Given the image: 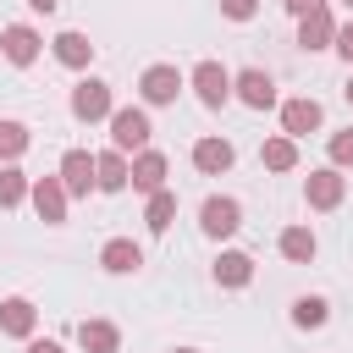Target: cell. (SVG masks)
Instances as JSON below:
<instances>
[{
	"label": "cell",
	"mask_w": 353,
	"mask_h": 353,
	"mask_svg": "<svg viewBox=\"0 0 353 353\" xmlns=\"http://www.w3.org/2000/svg\"><path fill=\"white\" fill-rule=\"evenodd\" d=\"M320 121H325V110H320V99H287L281 105V132L287 138H309V132H320Z\"/></svg>",
	"instance_id": "cell-11"
},
{
	"label": "cell",
	"mask_w": 353,
	"mask_h": 353,
	"mask_svg": "<svg viewBox=\"0 0 353 353\" xmlns=\"http://www.w3.org/2000/svg\"><path fill=\"white\" fill-rule=\"evenodd\" d=\"M28 353H66V347L50 342V336H28Z\"/></svg>",
	"instance_id": "cell-30"
},
{
	"label": "cell",
	"mask_w": 353,
	"mask_h": 353,
	"mask_svg": "<svg viewBox=\"0 0 353 353\" xmlns=\"http://www.w3.org/2000/svg\"><path fill=\"white\" fill-rule=\"evenodd\" d=\"M276 248H281V259H292V265H309L320 243H314V232H309V226H287V232L276 237Z\"/></svg>",
	"instance_id": "cell-22"
},
{
	"label": "cell",
	"mask_w": 353,
	"mask_h": 353,
	"mask_svg": "<svg viewBox=\"0 0 353 353\" xmlns=\"http://www.w3.org/2000/svg\"><path fill=\"white\" fill-rule=\"evenodd\" d=\"M232 94H237L248 110H270V105H276V83H270V72H259V66L237 72V77H232Z\"/></svg>",
	"instance_id": "cell-10"
},
{
	"label": "cell",
	"mask_w": 353,
	"mask_h": 353,
	"mask_svg": "<svg viewBox=\"0 0 353 353\" xmlns=\"http://www.w3.org/2000/svg\"><path fill=\"white\" fill-rule=\"evenodd\" d=\"M232 160H237V149H232L226 138H199V143H193V165H199L204 176H221V171H232Z\"/></svg>",
	"instance_id": "cell-16"
},
{
	"label": "cell",
	"mask_w": 353,
	"mask_h": 353,
	"mask_svg": "<svg viewBox=\"0 0 353 353\" xmlns=\"http://www.w3.org/2000/svg\"><path fill=\"white\" fill-rule=\"evenodd\" d=\"M199 226H204V237H232L243 226V204L226 199V193H215V199L199 204Z\"/></svg>",
	"instance_id": "cell-5"
},
{
	"label": "cell",
	"mask_w": 353,
	"mask_h": 353,
	"mask_svg": "<svg viewBox=\"0 0 353 353\" xmlns=\"http://www.w3.org/2000/svg\"><path fill=\"white\" fill-rule=\"evenodd\" d=\"M77 342H83V353H116L121 347V331L110 320H83L77 325Z\"/></svg>",
	"instance_id": "cell-20"
},
{
	"label": "cell",
	"mask_w": 353,
	"mask_h": 353,
	"mask_svg": "<svg viewBox=\"0 0 353 353\" xmlns=\"http://www.w3.org/2000/svg\"><path fill=\"white\" fill-rule=\"evenodd\" d=\"M171 221H176V193H171V188L149 193V204H143V226L160 237V232H171Z\"/></svg>",
	"instance_id": "cell-21"
},
{
	"label": "cell",
	"mask_w": 353,
	"mask_h": 353,
	"mask_svg": "<svg viewBox=\"0 0 353 353\" xmlns=\"http://www.w3.org/2000/svg\"><path fill=\"white\" fill-rule=\"evenodd\" d=\"M28 199H33L39 221H50V226H61V221H66V199H72V193H66L61 171H55V176H33V193H28Z\"/></svg>",
	"instance_id": "cell-7"
},
{
	"label": "cell",
	"mask_w": 353,
	"mask_h": 353,
	"mask_svg": "<svg viewBox=\"0 0 353 353\" xmlns=\"http://www.w3.org/2000/svg\"><path fill=\"white\" fill-rule=\"evenodd\" d=\"M110 110H116V99H110V83H99V77H83V83L72 88V116H77V121H110Z\"/></svg>",
	"instance_id": "cell-4"
},
{
	"label": "cell",
	"mask_w": 353,
	"mask_h": 353,
	"mask_svg": "<svg viewBox=\"0 0 353 353\" xmlns=\"http://www.w3.org/2000/svg\"><path fill=\"white\" fill-rule=\"evenodd\" d=\"M259 11V0H221V17H232V22H248Z\"/></svg>",
	"instance_id": "cell-28"
},
{
	"label": "cell",
	"mask_w": 353,
	"mask_h": 353,
	"mask_svg": "<svg viewBox=\"0 0 353 353\" xmlns=\"http://www.w3.org/2000/svg\"><path fill=\"white\" fill-rule=\"evenodd\" d=\"M39 44H44V39H39L28 22H11V28L0 33V55H6L11 66H33V61H39Z\"/></svg>",
	"instance_id": "cell-12"
},
{
	"label": "cell",
	"mask_w": 353,
	"mask_h": 353,
	"mask_svg": "<svg viewBox=\"0 0 353 353\" xmlns=\"http://www.w3.org/2000/svg\"><path fill=\"white\" fill-rule=\"evenodd\" d=\"M171 353H193V347H171Z\"/></svg>",
	"instance_id": "cell-34"
},
{
	"label": "cell",
	"mask_w": 353,
	"mask_h": 353,
	"mask_svg": "<svg viewBox=\"0 0 353 353\" xmlns=\"http://www.w3.org/2000/svg\"><path fill=\"white\" fill-rule=\"evenodd\" d=\"M259 160H265V171H292V165H298V138H287V132L265 138Z\"/></svg>",
	"instance_id": "cell-24"
},
{
	"label": "cell",
	"mask_w": 353,
	"mask_h": 353,
	"mask_svg": "<svg viewBox=\"0 0 353 353\" xmlns=\"http://www.w3.org/2000/svg\"><path fill=\"white\" fill-rule=\"evenodd\" d=\"M325 320H331V303H325V298H298V303H292V325L320 331Z\"/></svg>",
	"instance_id": "cell-26"
},
{
	"label": "cell",
	"mask_w": 353,
	"mask_h": 353,
	"mask_svg": "<svg viewBox=\"0 0 353 353\" xmlns=\"http://www.w3.org/2000/svg\"><path fill=\"white\" fill-rule=\"evenodd\" d=\"M165 171H171V165H165L160 149H138V154H132V193H143V199L160 193V188H165Z\"/></svg>",
	"instance_id": "cell-13"
},
{
	"label": "cell",
	"mask_w": 353,
	"mask_h": 353,
	"mask_svg": "<svg viewBox=\"0 0 353 353\" xmlns=\"http://www.w3.org/2000/svg\"><path fill=\"white\" fill-rule=\"evenodd\" d=\"M342 6H353V0H342Z\"/></svg>",
	"instance_id": "cell-35"
},
{
	"label": "cell",
	"mask_w": 353,
	"mask_h": 353,
	"mask_svg": "<svg viewBox=\"0 0 353 353\" xmlns=\"http://www.w3.org/2000/svg\"><path fill=\"white\" fill-rule=\"evenodd\" d=\"M55 61H61V66H72V72H83V66L94 61V44H88V33H77V28L55 33Z\"/></svg>",
	"instance_id": "cell-18"
},
{
	"label": "cell",
	"mask_w": 353,
	"mask_h": 353,
	"mask_svg": "<svg viewBox=\"0 0 353 353\" xmlns=\"http://www.w3.org/2000/svg\"><path fill=\"white\" fill-rule=\"evenodd\" d=\"M28 143H33V132L22 127V121H0V160L11 165V160H22L28 154Z\"/></svg>",
	"instance_id": "cell-25"
},
{
	"label": "cell",
	"mask_w": 353,
	"mask_h": 353,
	"mask_svg": "<svg viewBox=\"0 0 353 353\" xmlns=\"http://www.w3.org/2000/svg\"><path fill=\"white\" fill-rule=\"evenodd\" d=\"M99 265H105L110 276H132V270L143 265V248H138L132 237H110V243L99 248Z\"/></svg>",
	"instance_id": "cell-17"
},
{
	"label": "cell",
	"mask_w": 353,
	"mask_h": 353,
	"mask_svg": "<svg viewBox=\"0 0 353 353\" xmlns=\"http://www.w3.org/2000/svg\"><path fill=\"white\" fill-rule=\"evenodd\" d=\"M298 44H303V50H331V44H336V17H331L325 0L298 17Z\"/></svg>",
	"instance_id": "cell-8"
},
{
	"label": "cell",
	"mask_w": 353,
	"mask_h": 353,
	"mask_svg": "<svg viewBox=\"0 0 353 353\" xmlns=\"http://www.w3.org/2000/svg\"><path fill=\"white\" fill-rule=\"evenodd\" d=\"M325 149H331V165H336V171H347V165H353V127H347V132H331V143H325Z\"/></svg>",
	"instance_id": "cell-27"
},
{
	"label": "cell",
	"mask_w": 353,
	"mask_h": 353,
	"mask_svg": "<svg viewBox=\"0 0 353 353\" xmlns=\"http://www.w3.org/2000/svg\"><path fill=\"white\" fill-rule=\"evenodd\" d=\"M33 325H39V309H33L28 298H6V303H0V336L28 342V336H33Z\"/></svg>",
	"instance_id": "cell-15"
},
{
	"label": "cell",
	"mask_w": 353,
	"mask_h": 353,
	"mask_svg": "<svg viewBox=\"0 0 353 353\" xmlns=\"http://www.w3.org/2000/svg\"><path fill=\"white\" fill-rule=\"evenodd\" d=\"M94 171H99V193H121V188H132V160H127L121 149L94 154Z\"/></svg>",
	"instance_id": "cell-14"
},
{
	"label": "cell",
	"mask_w": 353,
	"mask_h": 353,
	"mask_svg": "<svg viewBox=\"0 0 353 353\" xmlns=\"http://www.w3.org/2000/svg\"><path fill=\"white\" fill-rule=\"evenodd\" d=\"M149 138H154V127H149V110H143V105L110 110V149L138 154V149H149Z\"/></svg>",
	"instance_id": "cell-1"
},
{
	"label": "cell",
	"mask_w": 353,
	"mask_h": 353,
	"mask_svg": "<svg viewBox=\"0 0 353 353\" xmlns=\"http://www.w3.org/2000/svg\"><path fill=\"white\" fill-rule=\"evenodd\" d=\"M331 50H336V55L353 66V22H336V44H331Z\"/></svg>",
	"instance_id": "cell-29"
},
{
	"label": "cell",
	"mask_w": 353,
	"mask_h": 353,
	"mask_svg": "<svg viewBox=\"0 0 353 353\" xmlns=\"http://www.w3.org/2000/svg\"><path fill=\"white\" fill-rule=\"evenodd\" d=\"M28 6H33V11H44V17H50V11H55V6H61V0H28Z\"/></svg>",
	"instance_id": "cell-32"
},
{
	"label": "cell",
	"mask_w": 353,
	"mask_h": 353,
	"mask_svg": "<svg viewBox=\"0 0 353 353\" xmlns=\"http://www.w3.org/2000/svg\"><path fill=\"white\" fill-rule=\"evenodd\" d=\"M281 6H287V11H292V17H303V11H314V6H320V0H281Z\"/></svg>",
	"instance_id": "cell-31"
},
{
	"label": "cell",
	"mask_w": 353,
	"mask_h": 353,
	"mask_svg": "<svg viewBox=\"0 0 353 353\" xmlns=\"http://www.w3.org/2000/svg\"><path fill=\"white\" fill-rule=\"evenodd\" d=\"M342 193H347V176H342L336 165H320V171H309V182H303V199H309V210H336V204H342Z\"/></svg>",
	"instance_id": "cell-6"
},
{
	"label": "cell",
	"mask_w": 353,
	"mask_h": 353,
	"mask_svg": "<svg viewBox=\"0 0 353 353\" xmlns=\"http://www.w3.org/2000/svg\"><path fill=\"white\" fill-rule=\"evenodd\" d=\"M28 193H33V176H28L17 160H11V165H0V210H17Z\"/></svg>",
	"instance_id": "cell-23"
},
{
	"label": "cell",
	"mask_w": 353,
	"mask_h": 353,
	"mask_svg": "<svg viewBox=\"0 0 353 353\" xmlns=\"http://www.w3.org/2000/svg\"><path fill=\"white\" fill-rule=\"evenodd\" d=\"M61 182H66V193H72V199L94 193V188H99L94 154H88V149H66V154H61Z\"/></svg>",
	"instance_id": "cell-9"
},
{
	"label": "cell",
	"mask_w": 353,
	"mask_h": 353,
	"mask_svg": "<svg viewBox=\"0 0 353 353\" xmlns=\"http://www.w3.org/2000/svg\"><path fill=\"white\" fill-rule=\"evenodd\" d=\"M347 105H353V77H347Z\"/></svg>",
	"instance_id": "cell-33"
},
{
	"label": "cell",
	"mask_w": 353,
	"mask_h": 353,
	"mask_svg": "<svg viewBox=\"0 0 353 353\" xmlns=\"http://www.w3.org/2000/svg\"><path fill=\"white\" fill-rule=\"evenodd\" d=\"M215 281H221V287H232V292H237V287H248V281H254V259H248L243 248H226V254L215 259Z\"/></svg>",
	"instance_id": "cell-19"
},
{
	"label": "cell",
	"mask_w": 353,
	"mask_h": 353,
	"mask_svg": "<svg viewBox=\"0 0 353 353\" xmlns=\"http://www.w3.org/2000/svg\"><path fill=\"white\" fill-rule=\"evenodd\" d=\"M188 88V77L176 72V66H165V61H154L143 77H138V94H143V105H176V94Z\"/></svg>",
	"instance_id": "cell-3"
},
{
	"label": "cell",
	"mask_w": 353,
	"mask_h": 353,
	"mask_svg": "<svg viewBox=\"0 0 353 353\" xmlns=\"http://www.w3.org/2000/svg\"><path fill=\"white\" fill-rule=\"evenodd\" d=\"M188 88L199 94V105H204V110H221V105L232 99V72H226L221 61H199V66L188 72Z\"/></svg>",
	"instance_id": "cell-2"
}]
</instances>
